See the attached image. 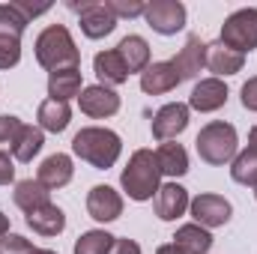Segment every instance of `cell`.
<instances>
[{
	"mask_svg": "<svg viewBox=\"0 0 257 254\" xmlns=\"http://www.w3.org/2000/svg\"><path fill=\"white\" fill-rule=\"evenodd\" d=\"M72 150H75V156H81V159L90 162L93 168L108 171V168L120 159L123 144H120V135H117V132L93 126V129H81V132L75 135Z\"/></svg>",
	"mask_w": 257,
	"mask_h": 254,
	"instance_id": "1",
	"label": "cell"
},
{
	"mask_svg": "<svg viewBox=\"0 0 257 254\" xmlns=\"http://www.w3.org/2000/svg\"><path fill=\"white\" fill-rule=\"evenodd\" d=\"M36 60L39 66H45L48 72H60V69H78L81 54L69 36L63 24H51L39 33L36 39Z\"/></svg>",
	"mask_w": 257,
	"mask_h": 254,
	"instance_id": "2",
	"label": "cell"
},
{
	"mask_svg": "<svg viewBox=\"0 0 257 254\" xmlns=\"http://www.w3.org/2000/svg\"><path fill=\"white\" fill-rule=\"evenodd\" d=\"M159 177H162V171H159L156 153L138 150V153L128 159L120 183H123V191H126L132 200H150V197L159 191Z\"/></svg>",
	"mask_w": 257,
	"mask_h": 254,
	"instance_id": "3",
	"label": "cell"
},
{
	"mask_svg": "<svg viewBox=\"0 0 257 254\" xmlns=\"http://www.w3.org/2000/svg\"><path fill=\"white\" fill-rule=\"evenodd\" d=\"M236 129L230 123H209V126L200 129L194 147H197V156L209 165H224L236 156Z\"/></svg>",
	"mask_w": 257,
	"mask_h": 254,
	"instance_id": "4",
	"label": "cell"
},
{
	"mask_svg": "<svg viewBox=\"0 0 257 254\" xmlns=\"http://www.w3.org/2000/svg\"><path fill=\"white\" fill-rule=\"evenodd\" d=\"M27 18L15 3H0V69H12L21 60V33Z\"/></svg>",
	"mask_w": 257,
	"mask_h": 254,
	"instance_id": "5",
	"label": "cell"
},
{
	"mask_svg": "<svg viewBox=\"0 0 257 254\" xmlns=\"http://www.w3.org/2000/svg\"><path fill=\"white\" fill-rule=\"evenodd\" d=\"M221 45H227L236 54L257 48V9H239L233 12L221 27Z\"/></svg>",
	"mask_w": 257,
	"mask_h": 254,
	"instance_id": "6",
	"label": "cell"
},
{
	"mask_svg": "<svg viewBox=\"0 0 257 254\" xmlns=\"http://www.w3.org/2000/svg\"><path fill=\"white\" fill-rule=\"evenodd\" d=\"M144 18L156 33L174 36V33H180L186 27V6L180 0H153L144 9Z\"/></svg>",
	"mask_w": 257,
	"mask_h": 254,
	"instance_id": "7",
	"label": "cell"
},
{
	"mask_svg": "<svg viewBox=\"0 0 257 254\" xmlns=\"http://www.w3.org/2000/svg\"><path fill=\"white\" fill-rule=\"evenodd\" d=\"M189 209H192L194 221L200 227H221V224L230 221V212H233L230 203L221 194H197L189 203Z\"/></svg>",
	"mask_w": 257,
	"mask_h": 254,
	"instance_id": "8",
	"label": "cell"
},
{
	"mask_svg": "<svg viewBox=\"0 0 257 254\" xmlns=\"http://www.w3.org/2000/svg\"><path fill=\"white\" fill-rule=\"evenodd\" d=\"M69 6L78 9V15H81V30H84V36H90V39H102V36H108V33L117 27V18L111 15V9H108L105 3H81V6L69 3Z\"/></svg>",
	"mask_w": 257,
	"mask_h": 254,
	"instance_id": "9",
	"label": "cell"
},
{
	"mask_svg": "<svg viewBox=\"0 0 257 254\" xmlns=\"http://www.w3.org/2000/svg\"><path fill=\"white\" fill-rule=\"evenodd\" d=\"M87 212L96 221H114L123 215V197L111 186H93L87 194Z\"/></svg>",
	"mask_w": 257,
	"mask_h": 254,
	"instance_id": "10",
	"label": "cell"
},
{
	"mask_svg": "<svg viewBox=\"0 0 257 254\" xmlns=\"http://www.w3.org/2000/svg\"><path fill=\"white\" fill-rule=\"evenodd\" d=\"M78 105H81V111H84L87 117H111V114L120 111V96H117L111 87L96 84V87H87V90L78 96Z\"/></svg>",
	"mask_w": 257,
	"mask_h": 254,
	"instance_id": "11",
	"label": "cell"
},
{
	"mask_svg": "<svg viewBox=\"0 0 257 254\" xmlns=\"http://www.w3.org/2000/svg\"><path fill=\"white\" fill-rule=\"evenodd\" d=\"M186 126H189V105H183V102H171L153 117V135L159 141L177 138L180 132H186Z\"/></svg>",
	"mask_w": 257,
	"mask_h": 254,
	"instance_id": "12",
	"label": "cell"
},
{
	"mask_svg": "<svg viewBox=\"0 0 257 254\" xmlns=\"http://www.w3.org/2000/svg\"><path fill=\"white\" fill-rule=\"evenodd\" d=\"M171 63H174V69H177L180 81L197 78L200 69L206 66V42H200V36H189L186 45H183V51H180Z\"/></svg>",
	"mask_w": 257,
	"mask_h": 254,
	"instance_id": "13",
	"label": "cell"
},
{
	"mask_svg": "<svg viewBox=\"0 0 257 254\" xmlns=\"http://www.w3.org/2000/svg\"><path fill=\"white\" fill-rule=\"evenodd\" d=\"M189 203H192L189 191L183 186H177V183H168V186H162L156 191V215L162 221H177L189 209Z\"/></svg>",
	"mask_w": 257,
	"mask_h": 254,
	"instance_id": "14",
	"label": "cell"
},
{
	"mask_svg": "<svg viewBox=\"0 0 257 254\" xmlns=\"http://www.w3.org/2000/svg\"><path fill=\"white\" fill-rule=\"evenodd\" d=\"M224 102H227V87L218 78H206V81L194 84L192 96H189V105L200 114L218 111V108H224Z\"/></svg>",
	"mask_w": 257,
	"mask_h": 254,
	"instance_id": "15",
	"label": "cell"
},
{
	"mask_svg": "<svg viewBox=\"0 0 257 254\" xmlns=\"http://www.w3.org/2000/svg\"><path fill=\"white\" fill-rule=\"evenodd\" d=\"M177 84H180V75H177L174 63H153L141 72V90L150 93V96L171 93Z\"/></svg>",
	"mask_w": 257,
	"mask_h": 254,
	"instance_id": "16",
	"label": "cell"
},
{
	"mask_svg": "<svg viewBox=\"0 0 257 254\" xmlns=\"http://www.w3.org/2000/svg\"><path fill=\"white\" fill-rule=\"evenodd\" d=\"M27 227L33 233H39V236H57L66 227V215L60 206L48 203V206H39V209L27 212Z\"/></svg>",
	"mask_w": 257,
	"mask_h": 254,
	"instance_id": "17",
	"label": "cell"
},
{
	"mask_svg": "<svg viewBox=\"0 0 257 254\" xmlns=\"http://www.w3.org/2000/svg\"><path fill=\"white\" fill-rule=\"evenodd\" d=\"M69 180H72V159L63 156V153H54V156H48V159L39 165V183L48 191L63 189Z\"/></svg>",
	"mask_w": 257,
	"mask_h": 254,
	"instance_id": "18",
	"label": "cell"
},
{
	"mask_svg": "<svg viewBox=\"0 0 257 254\" xmlns=\"http://www.w3.org/2000/svg\"><path fill=\"white\" fill-rule=\"evenodd\" d=\"M93 69H96L102 87H108V84L117 87V84H126L128 81V69H126V63H123V57L117 54V48H114V51H99L96 60H93Z\"/></svg>",
	"mask_w": 257,
	"mask_h": 254,
	"instance_id": "19",
	"label": "cell"
},
{
	"mask_svg": "<svg viewBox=\"0 0 257 254\" xmlns=\"http://www.w3.org/2000/svg\"><path fill=\"white\" fill-rule=\"evenodd\" d=\"M48 96L54 102H69L72 96H81V69H60L48 78Z\"/></svg>",
	"mask_w": 257,
	"mask_h": 254,
	"instance_id": "20",
	"label": "cell"
},
{
	"mask_svg": "<svg viewBox=\"0 0 257 254\" xmlns=\"http://www.w3.org/2000/svg\"><path fill=\"white\" fill-rule=\"evenodd\" d=\"M245 63V54H236L230 51L227 45L215 42V45H206V66L215 72V75H236Z\"/></svg>",
	"mask_w": 257,
	"mask_h": 254,
	"instance_id": "21",
	"label": "cell"
},
{
	"mask_svg": "<svg viewBox=\"0 0 257 254\" xmlns=\"http://www.w3.org/2000/svg\"><path fill=\"white\" fill-rule=\"evenodd\" d=\"M117 54L123 57L128 75H132V72H144V69L150 66V45H147L144 36H126V39L117 45Z\"/></svg>",
	"mask_w": 257,
	"mask_h": 254,
	"instance_id": "22",
	"label": "cell"
},
{
	"mask_svg": "<svg viewBox=\"0 0 257 254\" xmlns=\"http://www.w3.org/2000/svg\"><path fill=\"white\" fill-rule=\"evenodd\" d=\"M174 245H180L186 254H206L212 248V236L200 224H183L174 236Z\"/></svg>",
	"mask_w": 257,
	"mask_h": 254,
	"instance_id": "23",
	"label": "cell"
},
{
	"mask_svg": "<svg viewBox=\"0 0 257 254\" xmlns=\"http://www.w3.org/2000/svg\"><path fill=\"white\" fill-rule=\"evenodd\" d=\"M15 203L24 209V212H33V209H39V206H48L51 200V191L45 189L39 180H21L18 186H15Z\"/></svg>",
	"mask_w": 257,
	"mask_h": 254,
	"instance_id": "24",
	"label": "cell"
},
{
	"mask_svg": "<svg viewBox=\"0 0 257 254\" xmlns=\"http://www.w3.org/2000/svg\"><path fill=\"white\" fill-rule=\"evenodd\" d=\"M156 162H159V171L168 177H183L189 171V153L180 144H162L156 153Z\"/></svg>",
	"mask_w": 257,
	"mask_h": 254,
	"instance_id": "25",
	"label": "cell"
},
{
	"mask_svg": "<svg viewBox=\"0 0 257 254\" xmlns=\"http://www.w3.org/2000/svg\"><path fill=\"white\" fill-rule=\"evenodd\" d=\"M69 120H72V111H69V105L66 102H54V99H48V102H42L39 105V126L48 129V132H63L69 126Z\"/></svg>",
	"mask_w": 257,
	"mask_h": 254,
	"instance_id": "26",
	"label": "cell"
},
{
	"mask_svg": "<svg viewBox=\"0 0 257 254\" xmlns=\"http://www.w3.org/2000/svg\"><path fill=\"white\" fill-rule=\"evenodd\" d=\"M42 132L33 126H24L21 129V135L15 138V144H12V156L18 159V162H33V156L42 150Z\"/></svg>",
	"mask_w": 257,
	"mask_h": 254,
	"instance_id": "27",
	"label": "cell"
},
{
	"mask_svg": "<svg viewBox=\"0 0 257 254\" xmlns=\"http://www.w3.org/2000/svg\"><path fill=\"white\" fill-rule=\"evenodd\" d=\"M114 239H117V236H111V233H105V230H87V233L75 242V254H111Z\"/></svg>",
	"mask_w": 257,
	"mask_h": 254,
	"instance_id": "28",
	"label": "cell"
},
{
	"mask_svg": "<svg viewBox=\"0 0 257 254\" xmlns=\"http://www.w3.org/2000/svg\"><path fill=\"white\" fill-rule=\"evenodd\" d=\"M230 177L242 186H254L257 189V153L254 150H245L233 159V168H230Z\"/></svg>",
	"mask_w": 257,
	"mask_h": 254,
	"instance_id": "29",
	"label": "cell"
},
{
	"mask_svg": "<svg viewBox=\"0 0 257 254\" xmlns=\"http://www.w3.org/2000/svg\"><path fill=\"white\" fill-rule=\"evenodd\" d=\"M105 6L111 9L114 18H135V15H144V9H147L141 0H108Z\"/></svg>",
	"mask_w": 257,
	"mask_h": 254,
	"instance_id": "30",
	"label": "cell"
},
{
	"mask_svg": "<svg viewBox=\"0 0 257 254\" xmlns=\"http://www.w3.org/2000/svg\"><path fill=\"white\" fill-rule=\"evenodd\" d=\"M30 251H33V245L24 236H18V233L0 236V254H30Z\"/></svg>",
	"mask_w": 257,
	"mask_h": 254,
	"instance_id": "31",
	"label": "cell"
},
{
	"mask_svg": "<svg viewBox=\"0 0 257 254\" xmlns=\"http://www.w3.org/2000/svg\"><path fill=\"white\" fill-rule=\"evenodd\" d=\"M21 129H24V123H21L18 117L3 114V117H0V144H15V138L21 135Z\"/></svg>",
	"mask_w": 257,
	"mask_h": 254,
	"instance_id": "32",
	"label": "cell"
},
{
	"mask_svg": "<svg viewBox=\"0 0 257 254\" xmlns=\"http://www.w3.org/2000/svg\"><path fill=\"white\" fill-rule=\"evenodd\" d=\"M242 105L248 111H257V78H248L242 84Z\"/></svg>",
	"mask_w": 257,
	"mask_h": 254,
	"instance_id": "33",
	"label": "cell"
},
{
	"mask_svg": "<svg viewBox=\"0 0 257 254\" xmlns=\"http://www.w3.org/2000/svg\"><path fill=\"white\" fill-rule=\"evenodd\" d=\"M12 177H15V165H12L9 153H3V150H0V186H9V183H12Z\"/></svg>",
	"mask_w": 257,
	"mask_h": 254,
	"instance_id": "34",
	"label": "cell"
},
{
	"mask_svg": "<svg viewBox=\"0 0 257 254\" xmlns=\"http://www.w3.org/2000/svg\"><path fill=\"white\" fill-rule=\"evenodd\" d=\"M111 254H141V245L135 239H114Z\"/></svg>",
	"mask_w": 257,
	"mask_h": 254,
	"instance_id": "35",
	"label": "cell"
},
{
	"mask_svg": "<svg viewBox=\"0 0 257 254\" xmlns=\"http://www.w3.org/2000/svg\"><path fill=\"white\" fill-rule=\"evenodd\" d=\"M156 254H186V251H183L180 245H174V242H168V245H162V248H159Z\"/></svg>",
	"mask_w": 257,
	"mask_h": 254,
	"instance_id": "36",
	"label": "cell"
},
{
	"mask_svg": "<svg viewBox=\"0 0 257 254\" xmlns=\"http://www.w3.org/2000/svg\"><path fill=\"white\" fill-rule=\"evenodd\" d=\"M248 150H254V153H257V126L248 132Z\"/></svg>",
	"mask_w": 257,
	"mask_h": 254,
	"instance_id": "37",
	"label": "cell"
},
{
	"mask_svg": "<svg viewBox=\"0 0 257 254\" xmlns=\"http://www.w3.org/2000/svg\"><path fill=\"white\" fill-rule=\"evenodd\" d=\"M6 233H9V218L0 212V236H6Z\"/></svg>",
	"mask_w": 257,
	"mask_h": 254,
	"instance_id": "38",
	"label": "cell"
},
{
	"mask_svg": "<svg viewBox=\"0 0 257 254\" xmlns=\"http://www.w3.org/2000/svg\"><path fill=\"white\" fill-rule=\"evenodd\" d=\"M30 254H57V251H48V248H33Z\"/></svg>",
	"mask_w": 257,
	"mask_h": 254,
	"instance_id": "39",
	"label": "cell"
},
{
	"mask_svg": "<svg viewBox=\"0 0 257 254\" xmlns=\"http://www.w3.org/2000/svg\"><path fill=\"white\" fill-rule=\"evenodd\" d=\"M254 194H257V191H254Z\"/></svg>",
	"mask_w": 257,
	"mask_h": 254,
	"instance_id": "40",
	"label": "cell"
}]
</instances>
